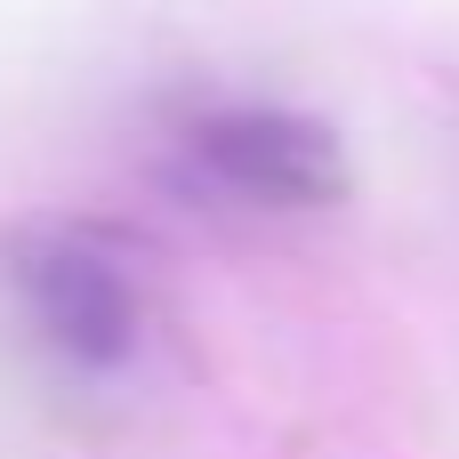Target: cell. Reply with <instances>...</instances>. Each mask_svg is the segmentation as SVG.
<instances>
[{
  "label": "cell",
  "instance_id": "6da1fadb",
  "mask_svg": "<svg viewBox=\"0 0 459 459\" xmlns=\"http://www.w3.org/2000/svg\"><path fill=\"white\" fill-rule=\"evenodd\" d=\"M0 323L32 379H48L73 403H97L145 371L161 315L129 234L97 218H48L0 250Z\"/></svg>",
  "mask_w": 459,
  "mask_h": 459
},
{
  "label": "cell",
  "instance_id": "7a4b0ae2",
  "mask_svg": "<svg viewBox=\"0 0 459 459\" xmlns=\"http://www.w3.org/2000/svg\"><path fill=\"white\" fill-rule=\"evenodd\" d=\"M153 169L186 210L242 226L315 218L347 194L339 137L307 105L258 89H178L153 113Z\"/></svg>",
  "mask_w": 459,
  "mask_h": 459
}]
</instances>
